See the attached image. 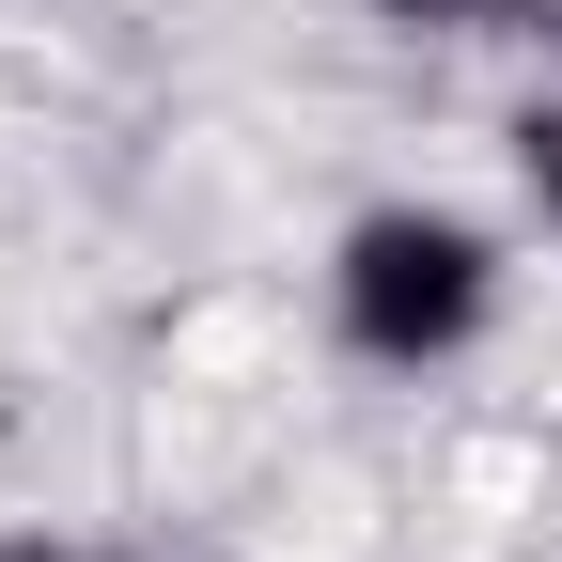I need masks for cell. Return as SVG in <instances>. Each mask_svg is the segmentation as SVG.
<instances>
[{"mask_svg": "<svg viewBox=\"0 0 562 562\" xmlns=\"http://www.w3.org/2000/svg\"><path fill=\"white\" fill-rule=\"evenodd\" d=\"M360 16H391V32H484L501 0H360Z\"/></svg>", "mask_w": 562, "mask_h": 562, "instance_id": "3", "label": "cell"}, {"mask_svg": "<svg viewBox=\"0 0 562 562\" xmlns=\"http://www.w3.org/2000/svg\"><path fill=\"white\" fill-rule=\"evenodd\" d=\"M484 313H501V250H484L453 203H375V220L328 250V328L360 344V360H391V375L469 360Z\"/></svg>", "mask_w": 562, "mask_h": 562, "instance_id": "1", "label": "cell"}, {"mask_svg": "<svg viewBox=\"0 0 562 562\" xmlns=\"http://www.w3.org/2000/svg\"><path fill=\"white\" fill-rule=\"evenodd\" d=\"M516 188H531V220L562 235V94H547V110L516 125Z\"/></svg>", "mask_w": 562, "mask_h": 562, "instance_id": "2", "label": "cell"}, {"mask_svg": "<svg viewBox=\"0 0 562 562\" xmlns=\"http://www.w3.org/2000/svg\"><path fill=\"white\" fill-rule=\"evenodd\" d=\"M0 562H110V547H47V531H32V547H0Z\"/></svg>", "mask_w": 562, "mask_h": 562, "instance_id": "4", "label": "cell"}]
</instances>
